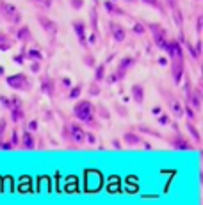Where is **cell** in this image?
<instances>
[{"mask_svg": "<svg viewBox=\"0 0 203 205\" xmlns=\"http://www.w3.org/2000/svg\"><path fill=\"white\" fill-rule=\"evenodd\" d=\"M73 116L89 127H98V121H96V109L91 104V100H79L75 105H73Z\"/></svg>", "mask_w": 203, "mask_h": 205, "instance_id": "1", "label": "cell"}, {"mask_svg": "<svg viewBox=\"0 0 203 205\" xmlns=\"http://www.w3.org/2000/svg\"><path fill=\"white\" fill-rule=\"evenodd\" d=\"M0 16L6 21L13 23V25H20L22 23V13L16 9L15 4H9L6 0H0Z\"/></svg>", "mask_w": 203, "mask_h": 205, "instance_id": "2", "label": "cell"}, {"mask_svg": "<svg viewBox=\"0 0 203 205\" xmlns=\"http://www.w3.org/2000/svg\"><path fill=\"white\" fill-rule=\"evenodd\" d=\"M6 84L15 89V91H30L32 89V82L29 80V77L25 73H13L6 77Z\"/></svg>", "mask_w": 203, "mask_h": 205, "instance_id": "3", "label": "cell"}, {"mask_svg": "<svg viewBox=\"0 0 203 205\" xmlns=\"http://www.w3.org/2000/svg\"><path fill=\"white\" fill-rule=\"evenodd\" d=\"M63 134H64L66 139H70V141L75 143V145H82V143H84L86 130L82 128L80 123H77V121H70V123H66V125H64Z\"/></svg>", "mask_w": 203, "mask_h": 205, "instance_id": "4", "label": "cell"}, {"mask_svg": "<svg viewBox=\"0 0 203 205\" xmlns=\"http://www.w3.org/2000/svg\"><path fill=\"white\" fill-rule=\"evenodd\" d=\"M146 27H148V30H150L152 39H153V43L157 45V48H160V50L166 48V43H167V30H166V27L160 25V23H148Z\"/></svg>", "mask_w": 203, "mask_h": 205, "instance_id": "5", "label": "cell"}, {"mask_svg": "<svg viewBox=\"0 0 203 205\" xmlns=\"http://www.w3.org/2000/svg\"><path fill=\"white\" fill-rule=\"evenodd\" d=\"M164 52L167 54L169 57V61H185V57H184V47H182V43L178 39H167L166 43V48Z\"/></svg>", "mask_w": 203, "mask_h": 205, "instance_id": "6", "label": "cell"}, {"mask_svg": "<svg viewBox=\"0 0 203 205\" xmlns=\"http://www.w3.org/2000/svg\"><path fill=\"white\" fill-rule=\"evenodd\" d=\"M162 95H164V98H166V104H167V107H169L171 114H173L176 120H178V118H182V116H184V107L180 105L178 98H176V96H173L171 93L164 91V89H162Z\"/></svg>", "mask_w": 203, "mask_h": 205, "instance_id": "7", "label": "cell"}, {"mask_svg": "<svg viewBox=\"0 0 203 205\" xmlns=\"http://www.w3.org/2000/svg\"><path fill=\"white\" fill-rule=\"evenodd\" d=\"M71 27H73V30H75V34H77L79 43L84 47V48H89V45H87V27H86V23H84L82 20H73Z\"/></svg>", "mask_w": 203, "mask_h": 205, "instance_id": "8", "label": "cell"}, {"mask_svg": "<svg viewBox=\"0 0 203 205\" xmlns=\"http://www.w3.org/2000/svg\"><path fill=\"white\" fill-rule=\"evenodd\" d=\"M37 23L43 27V30H46V34H50L52 38H55V34H57V23L54 20H50L46 14H43V13H39L37 14Z\"/></svg>", "mask_w": 203, "mask_h": 205, "instance_id": "9", "label": "cell"}, {"mask_svg": "<svg viewBox=\"0 0 203 205\" xmlns=\"http://www.w3.org/2000/svg\"><path fill=\"white\" fill-rule=\"evenodd\" d=\"M109 30H110V36H112V39L116 43H123L127 39V30L121 23H118V21H109Z\"/></svg>", "mask_w": 203, "mask_h": 205, "instance_id": "10", "label": "cell"}, {"mask_svg": "<svg viewBox=\"0 0 203 205\" xmlns=\"http://www.w3.org/2000/svg\"><path fill=\"white\" fill-rule=\"evenodd\" d=\"M184 71H185V61H171V75H173V82L176 86L182 82Z\"/></svg>", "mask_w": 203, "mask_h": 205, "instance_id": "11", "label": "cell"}, {"mask_svg": "<svg viewBox=\"0 0 203 205\" xmlns=\"http://www.w3.org/2000/svg\"><path fill=\"white\" fill-rule=\"evenodd\" d=\"M41 93L46 95L48 98H52L54 93H55V82H54V78L48 77V75L41 77Z\"/></svg>", "mask_w": 203, "mask_h": 205, "instance_id": "12", "label": "cell"}, {"mask_svg": "<svg viewBox=\"0 0 203 205\" xmlns=\"http://www.w3.org/2000/svg\"><path fill=\"white\" fill-rule=\"evenodd\" d=\"M171 146L176 148V150H191V148H192V146H191V143H189V139L184 134H180V132H176L175 137L171 139Z\"/></svg>", "mask_w": 203, "mask_h": 205, "instance_id": "13", "label": "cell"}, {"mask_svg": "<svg viewBox=\"0 0 203 205\" xmlns=\"http://www.w3.org/2000/svg\"><path fill=\"white\" fill-rule=\"evenodd\" d=\"M187 104L194 111H200L201 109V91H200V87H196V89H192L191 91V95L187 96Z\"/></svg>", "mask_w": 203, "mask_h": 205, "instance_id": "14", "label": "cell"}, {"mask_svg": "<svg viewBox=\"0 0 203 205\" xmlns=\"http://www.w3.org/2000/svg\"><path fill=\"white\" fill-rule=\"evenodd\" d=\"M103 9L109 14H114V16H127V11L121 9V7L118 6L116 2H112V0H103Z\"/></svg>", "mask_w": 203, "mask_h": 205, "instance_id": "15", "label": "cell"}, {"mask_svg": "<svg viewBox=\"0 0 203 205\" xmlns=\"http://www.w3.org/2000/svg\"><path fill=\"white\" fill-rule=\"evenodd\" d=\"M20 145H22V148H25V150H34V148H36V139H34V132H30V130L23 132L22 139H20Z\"/></svg>", "mask_w": 203, "mask_h": 205, "instance_id": "16", "label": "cell"}, {"mask_svg": "<svg viewBox=\"0 0 203 205\" xmlns=\"http://www.w3.org/2000/svg\"><path fill=\"white\" fill-rule=\"evenodd\" d=\"M130 96H132V100H134L136 104L141 105V104L145 102V87H143V84H134L132 86Z\"/></svg>", "mask_w": 203, "mask_h": 205, "instance_id": "17", "label": "cell"}, {"mask_svg": "<svg viewBox=\"0 0 203 205\" xmlns=\"http://www.w3.org/2000/svg\"><path fill=\"white\" fill-rule=\"evenodd\" d=\"M134 64H136V57L134 56H125V57H121V61L118 63L116 70L123 71V73H128V70L134 68Z\"/></svg>", "mask_w": 203, "mask_h": 205, "instance_id": "18", "label": "cell"}, {"mask_svg": "<svg viewBox=\"0 0 203 205\" xmlns=\"http://www.w3.org/2000/svg\"><path fill=\"white\" fill-rule=\"evenodd\" d=\"M15 36H16V39H18V41H22V43L32 41V34H30V29L27 27V25H22V27L16 29Z\"/></svg>", "mask_w": 203, "mask_h": 205, "instance_id": "19", "label": "cell"}, {"mask_svg": "<svg viewBox=\"0 0 203 205\" xmlns=\"http://www.w3.org/2000/svg\"><path fill=\"white\" fill-rule=\"evenodd\" d=\"M123 143L127 145V146H137V145L143 143V137H141L139 134H136V132H125L123 134Z\"/></svg>", "mask_w": 203, "mask_h": 205, "instance_id": "20", "label": "cell"}, {"mask_svg": "<svg viewBox=\"0 0 203 205\" xmlns=\"http://www.w3.org/2000/svg\"><path fill=\"white\" fill-rule=\"evenodd\" d=\"M11 121L13 123H20V121L25 118V113H23V105H11Z\"/></svg>", "mask_w": 203, "mask_h": 205, "instance_id": "21", "label": "cell"}, {"mask_svg": "<svg viewBox=\"0 0 203 205\" xmlns=\"http://www.w3.org/2000/svg\"><path fill=\"white\" fill-rule=\"evenodd\" d=\"M185 127H187V130H189V134H191V137L194 139L198 145L201 143V137H200V130L194 127V121H191V120H187V123H185Z\"/></svg>", "mask_w": 203, "mask_h": 205, "instance_id": "22", "label": "cell"}, {"mask_svg": "<svg viewBox=\"0 0 203 205\" xmlns=\"http://www.w3.org/2000/svg\"><path fill=\"white\" fill-rule=\"evenodd\" d=\"M105 80V63L94 66V82H103Z\"/></svg>", "mask_w": 203, "mask_h": 205, "instance_id": "23", "label": "cell"}, {"mask_svg": "<svg viewBox=\"0 0 203 205\" xmlns=\"http://www.w3.org/2000/svg\"><path fill=\"white\" fill-rule=\"evenodd\" d=\"M25 59H30V61H43V54L37 48H29V50H25Z\"/></svg>", "mask_w": 203, "mask_h": 205, "instance_id": "24", "label": "cell"}, {"mask_svg": "<svg viewBox=\"0 0 203 205\" xmlns=\"http://www.w3.org/2000/svg\"><path fill=\"white\" fill-rule=\"evenodd\" d=\"M91 29H93V34L98 36V11H96V6L91 7Z\"/></svg>", "mask_w": 203, "mask_h": 205, "instance_id": "25", "label": "cell"}, {"mask_svg": "<svg viewBox=\"0 0 203 205\" xmlns=\"http://www.w3.org/2000/svg\"><path fill=\"white\" fill-rule=\"evenodd\" d=\"M139 2H145L146 6H152L153 9H157V11H160V13H166L164 4H162L160 0H139Z\"/></svg>", "mask_w": 203, "mask_h": 205, "instance_id": "26", "label": "cell"}, {"mask_svg": "<svg viewBox=\"0 0 203 205\" xmlns=\"http://www.w3.org/2000/svg\"><path fill=\"white\" fill-rule=\"evenodd\" d=\"M173 21L176 23V27L182 29V25H184V16H182L180 7H175V9H173Z\"/></svg>", "mask_w": 203, "mask_h": 205, "instance_id": "27", "label": "cell"}, {"mask_svg": "<svg viewBox=\"0 0 203 205\" xmlns=\"http://www.w3.org/2000/svg\"><path fill=\"white\" fill-rule=\"evenodd\" d=\"M80 93H82V86H80V84L73 86V87H70V93H68V98H70V100L79 98V96H80Z\"/></svg>", "mask_w": 203, "mask_h": 205, "instance_id": "28", "label": "cell"}, {"mask_svg": "<svg viewBox=\"0 0 203 205\" xmlns=\"http://www.w3.org/2000/svg\"><path fill=\"white\" fill-rule=\"evenodd\" d=\"M146 32V25H143L141 21H136L134 27H132V34H137V36H143Z\"/></svg>", "mask_w": 203, "mask_h": 205, "instance_id": "29", "label": "cell"}, {"mask_svg": "<svg viewBox=\"0 0 203 205\" xmlns=\"http://www.w3.org/2000/svg\"><path fill=\"white\" fill-rule=\"evenodd\" d=\"M185 48L189 50V54H191V56L194 57V59H198V57H200V54H201L200 50L196 48V47H192V45H191V43H189V41H185Z\"/></svg>", "mask_w": 203, "mask_h": 205, "instance_id": "30", "label": "cell"}, {"mask_svg": "<svg viewBox=\"0 0 203 205\" xmlns=\"http://www.w3.org/2000/svg\"><path fill=\"white\" fill-rule=\"evenodd\" d=\"M89 95H91V96H98V95H100V84H98V82H91V86H89Z\"/></svg>", "mask_w": 203, "mask_h": 205, "instance_id": "31", "label": "cell"}, {"mask_svg": "<svg viewBox=\"0 0 203 205\" xmlns=\"http://www.w3.org/2000/svg\"><path fill=\"white\" fill-rule=\"evenodd\" d=\"M84 64H86V66H89V68H94V66H96L93 54H87V52H86V56H84Z\"/></svg>", "mask_w": 203, "mask_h": 205, "instance_id": "32", "label": "cell"}, {"mask_svg": "<svg viewBox=\"0 0 203 205\" xmlns=\"http://www.w3.org/2000/svg\"><path fill=\"white\" fill-rule=\"evenodd\" d=\"M184 113L187 114V118H189L191 121H194V120H196V113H194V109L189 105V104H187L185 107H184Z\"/></svg>", "mask_w": 203, "mask_h": 205, "instance_id": "33", "label": "cell"}, {"mask_svg": "<svg viewBox=\"0 0 203 205\" xmlns=\"http://www.w3.org/2000/svg\"><path fill=\"white\" fill-rule=\"evenodd\" d=\"M94 109H96V107H94ZM96 111H98V114H100L102 118H105V120H109V118H110V113H109V111H107V107L100 105V107H98V109H96Z\"/></svg>", "mask_w": 203, "mask_h": 205, "instance_id": "34", "label": "cell"}, {"mask_svg": "<svg viewBox=\"0 0 203 205\" xmlns=\"http://www.w3.org/2000/svg\"><path fill=\"white\" fill-rule=\"evenodd\" d=\"M11 139H9V141H11V145H13V146H18V145H20V137H18V128H15V130H13V132H11Z\"/></svg>", "mask_w": 203, "mask_h": 205, "instance_id": "35", "label": "cell"}, {"mask_svg": "<svg viewBox=\"0 0 203 205\" xmlns=\"http://www.w3.org/2000/svg\"><path fill=\"white\" fill-rule=\"evenodd\" d=\"M84 141L89 143V145H96V136H94L93 132H86V136H84Z\"/></svg>", "mask_w": 203, "mask_h": 205, "instance_id": "36", "label": "cell"}, {"mask_svg": "<svg viewBox=\"0 0 203 205\" xmlns=\"http://www.w3.org/2000/svg\"><path fill=\"white\" fill-rule=\"evenodd\" d=\"M13 61H15L16 64H23V61H25V48L22 50V54H16V56L13 57Z\"/></svg>", "mask_w": 203, "mask_h": 205, "instance_id": "37", "label": "cell"}, {"mask_svg": "<svg viewBox=\"0 0 203 205\" xmlns=\"http://www.w3.org/2000/svg\"><path fill=\"white\" fill-rule=\"evenodd\" d=\"M39 70H41V61H32L30 71H32V73H39Z\"/></svg>", "mask_w": 203, "mask_h": 205, "instance_id": "38", "label": "cell"}, {"mask_svg": "<svg viewBox=\"0 0 203 205\" xmlns=\"http://www.w3.org/2000/svg\"><path fill=\"white\" fill-rule=\"evenodd\" d=\"M139 130H141V132H150V134L155 136V137H162L159 132H155V130H153V128H150V127H143V125H141V127H139Z\"/></svg>", "mask_w": 203, "mask_h": 205, "instance_id": "39", "label": "cell"}, {"mask_svg": "<svg viewBox=\"0 0 203 205\" xmlns=\"http://www.w3.org/2000/svg\"><path fill=\"white\" fill-rule=\"evenodd\" d=\"M70 6L79 11V9H82V6H84V0H70Z\"/></svg>", "mask_w": 203, "mask_h": 205, "instance_id": "40", "label": "cell"}, {"mask_svg": "<svg viewBox=\"0 0 203 205\" xmlns=\"http://www.w3.org/2000/svg\"><path fill=\"white\" fill-rule=\"evenodd\" d=\"M6 128H7V121L4 120H0V139H4V134H6Z\"/></svg>", "mask_w": 203, "mask_h": 205, "instance_id": "41", "label": "cell"}, {"mask_svg": "<svg viewBox=\"0 0 203 205\" xmlns=\"http://www.w3.org/2000/svg\"><path fill=\"white\" fill-rule=\"evenodd\" d=\"M15 146L11 145V141H4V139H0V150H13Z\"/></svg>", "mask_w": 203, "mask_h": 205, "instance_id": "42", "label": "cell"}, {"mask_svg": "<svg viewBox=\"0 0 203 205\" xmlns=\"http://www.w3.org/2000/svg\"><path fill=\"white\" fill-rule=\"evenodd\" d=\"M0 104L6 109H11V98H7V96H0Z\"/></svg>", "mask_w": 203, "mask_h": 205, "instance_id": "43", "label": "cell"}, {"mask_svg": "<svg viewBox=\"0 0 203 205\" xmlns=\"http://www.w3.org/2000/svg\"><path fill=\"white\" fill-rule=\"evenodd\" d=\"M52 4H54V0H43V2L39 4V7H43V9H50Z\"/></svg>", "mask_w": 203, "mask_h": 205, "instance_id": "44", "label": "cell"}, {"mask_svg": "<svg viewBox=\"0 0 203 205\" xmlns=\"http://www.w3.org/2000/svg\"><path fill=\"white\" fill-rule=\"evenodd\" d=\"M27 127H29L30 132H36V130H37V121H36V120L29 121V125H27Z\"/></svg>", "mask_w": 203, "mask_h": 205, "instance_id": "45", "label": "cell"}, {"mask_svg": "<svg viewBox=\"0 0 203 205\" xmlns=\"http://www.w3.org/2000/svg\"><path fill=\"white\" fill-rule=\"evenodd\" d=\"M0 41H4V43H13V39H9V36L4 34V32L0 30Z\"/></svg>", "mask_w": 203, "mask_h": 205, "instance_id": "46", "label": "cell"}, {"mask_svg": "<svg viewBox=\"0 0 203 205\" xmlns=\"http://www.w3.org/2000/svg\"><path fill=\"white\" fill-rule=\"evenodd\" d=\"M61 84L64 86V87H71V80H70L68 77H63L61 78Z\"/></svg>", "mask_w": 203, "mask_h": 205, "instance_id": "47", "label": "cell"}, {"mask_svg": "<svg viewBox=\"0 0 203 205\" xmlns=\"http://www.w3.org/2000/svg\"><path fill=\"white\" fill-rule=\"evenodd\" d=\"M159 121L162 123V125H167V123H169V116H167V114H162V116L159 118Z\"/></svg>", "mask_w": 203, "mask_h": 205, "instance_id": "48", "label": "cell"}, {"mask_svg": "<svg viewBox=\"0 0 203 205\" xmlns=\"http://www.w3.org/2000/svg\"><path fill=\"white\" fill-rule=\"evenodd\" d=\"M167 7H171V9H175V7H178V2L176 0H166Z\"/></svg>", "mask_w": 203, "mask_h": 205, "instance_id": "49", "label": "cell"}, {"mask_svg": "<svg viewBox=\"0 0 203 205\" xmlns=\"http://www.w3.org/2000/svg\"><path fill=\"white\" fill-rule=\"evenodd\" d=\"M152 113H153V114H159V113H162V109H160V107H153Z\"/></svg>", "mask_w": 203, "mask_h": 205, "instance_id": "50", "label": "cell"}, {"mask_svg": "<svg viewBox=\"0 0 203 205\" xmlns=\"http://www.w3.org/2000/svg\"><path fill=\"white\" fill-rule=\"evenodd\" d=\"M125 2H128V4H137L139 0H125Z\"/></svg>", "mask_w": 203, "mask_h": 205, "instance_id": "51", "label": "cell"}, {"mask_svg": "<svg viewBox=\"0 0 203 205\" xmlns=\"http://www.w3.org/2000/svg\"><path fill=\"white\" fill-rule=\"evenodd\" d=\"M30 2H34V4H41L43 0H30Z\"/></svg>", "mask_w": 203, "mask_h": 205, "instance_id": "52", "label": "cell"}, {"mask_svg": "<svg viewBox=\"0 0 203 205\" xmlns=\"http://www.w3.org/2000/svg\"><path fill=\"white\" fill-rule=\"evenodd\" d=\"M112 2H118V0H112Z\"/></svg>", "mask_w": 203, "mask_h": 205, "instance_id": "53", "label": "cell"}]
</instances>
